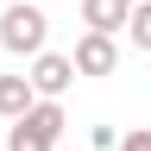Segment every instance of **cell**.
I'll list each match as a JSON object with an SVG mask.
<instances>
[{"label":"cell","mask_w":151,"mask_h":151,"mask_svg":"<svg viewBox=\"0 0 151 151\" xmlns=\"http://www.w3.org/2000/svg\"><path fill=\"white\" fill-rule=\"evenodd\" d=\"M69 63H76V76H113L120 69V44L107 32H82L76 50H69Z\"/></svg>","instance_id":"cell-3"},{"label":"cell","mask_w":151,"mask_h":151,"mask_svg":"<svg viewBox=\"0 0 151 151\" xmlns=\"http://www.w3.org/2000/svg\"><path fill=\"white\" fill-rule=\"evenodd\" d=\"M88 145H94V151H113V145H120V132H113V126H94V132H88Z\"/></svg>","instance_id":"cell-10"},{"label":"cell","mask_w":151,"mask_h":151,"mask_svg":"<svg viewBox=\"0 0 151 151\" xmlns=\"http://www.w3.org/2000/svg\"><path fill=\"white\" fill-rule=\"evenodd\" d=\"M44 38H50V19H44L38 0H13V6L0 13V44H6L13 57H38Z\"/></svg>","instance_id":"cell-1"},{"label":"cell","mask_w":151,"mask_h":151,"mask_svg":"<svg viewBox=\"0 0 151 151\" xmlns=\"http://www.w3.org/2000/svg\"><path fill=\"white\" fill-rule=\"evenodd\" d=\"M25 126L44 132V139L57 145V139H63V126H69V113H63V101H32V107H25Z\"/></svg>","instance_id":"cell-5"},{"label":"cell","mask_w":151,"mask_h":151,"mask_svg":"<svg viewBox=\"0 0 151 151\" xmlns=\"http://www.w3.org/2000/svg\"><path fill=\"white\" fill-rule=\"evenodd\" d=\"M113 151H151V126H132V132H126Z\"/></svg>","instance_id":"cell-9"},{"label":"cell","mask_w":151,"mask_h":151,"mask_svg":"<svg viewBox=\"0 0 151 151\" xmlns=\"http://www.w3.org/2000/svg\"><path fill=\"white\" fill-rule=\"evenodd\" d=\"M38 101L25 76H0V120H25V107Z\"/></svg>","instance_id":"cell-6"},{"label":"cell","mask_w":151,"mask_h":151,"mask_svg":"<svg viewBox=\"0 0 151 151\" xmlns=\"http://www.w3.org/2000/svg\"><path fill=\"white\" fill-rule=\"evenodd\" d=\"M132 6H139V0H82V25L88 32H126V19H132Z\"/></svg>","instance_id":"cell-4"},{"label":"cell","mask_w":151,"mask_h":151,"mask_svg":"<svg viewBox=\"0 0 151 151\" xmlns=\"http://www.w3.org/2000/svg\"><path fill=\"white\" fill-rule=\"evenodd\" d=\"M126 44H132V50H151V0L132 6V19H126Z\"/></svg>","instance_id":"cell-7"},{"label":"cell","mask_w":151,"mask_h":151,"mask_svg":"<svg viewBox=\"0 0 151 151\" xmlns=\"http://www.w3.org/2000/svg\"><path fill=\"white\" fill-rule=\"evenodd\" d=\"M25 82H32V94H38V101H57V94H63V88L76 82V63H69L63 50H38Z\"/></svg>","instance_id":"cell-2"},{"label":"cell","mask_w":151,"mask_h":151,"mask_svg":"<svg viewBox=\"0 0 151 151\" xmlns=\"http://www.w3.org/2000/svg\"><path fill=\"white\" fill-rule=\"evenodd\" d=\"M6 151H57V145L44 139V132H32L25 120H13V126H6Z\"/></svg>","instance_id":"cell-8"}]
</instances>
